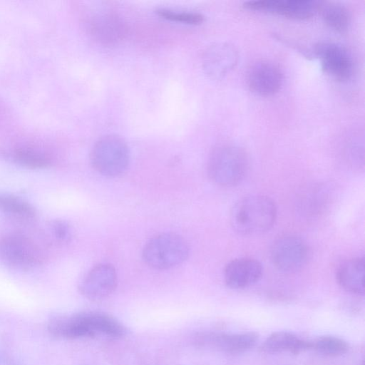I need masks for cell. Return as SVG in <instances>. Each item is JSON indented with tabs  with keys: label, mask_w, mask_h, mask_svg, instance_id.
<instances>
[{
	"label": "cell",
	"mask_w": 365,
	"mask_h": 365,
	"mask_svg": "<svg viewBox=\"0 0 365 365\" xmlns=\"http://www.w3.org/2000/svg\"><path fill=\"white\" fill-rule=\"evenodd\" d=\"M51 227L53 236L57 240L61 242L69 241L71 237V230L66 221L55 220L52 221Z\"/></svg>",
	"instance_id": "obj_23"
},
{
	"label": "cell",
	"mask_w": 365,
	"mask_h": 365,
	"mask_svg": "<svg viewBox=\"0 0 365 365\" xmlns=\"http://www.w3.org/2000/svg\"><path fill=\"white\" fill-rule=\"evenodd\" d=\"M0 210L24 218H31L36 215L35 208L27 201L16 196L3 193H0Z\"/></svg>",
	"instance_id": "obj_20"
},
{
	"label": "cell",
	"mask_w": 365,
	"mask_h": 365,
	"mask_svg": "<svg viewBox=\"0 0 365 365\" xmlns=\"http://www.w3.org/2000/svg\"><path fill=\"white\" fill-rule=\"evenodd\" d=\"M312 51L320 60L324 72L332 78L338 81H346L352 76L353 61L349 53L342 46L322 41L315 44Z\"/></svg>",
	"instance_id": "obj_7"
},
{
	"label": "cell",
	"mask_w": 365,
	"mask_h": 365,
	"mask_svg": "<svg viewBox=\"0 0 365 365\" xmlns=\"http://www.w3.org/2000/svg\"><path fill=\"white\" fill-rule=\"evenodd\" d=\"M9 158L21 166L32 169L45 168L51 164L50 158L45 155L26 149L16 150Z\"/></svg>",
	"instance_id": "obj_21"
},
{
	"label": "cell",
	"mask_w": 365,
	"mask_h": 365,
	"mask_svg": "<svg viewBox=\"0 0 365 365\" xmlns=\"http://www.w3.org/2000/svg\"><path fill=\"white\" fill-rule=\"evenodd\" d=\"M248 168V156L243 148L235 145H222L211 152L207 172L215 184L229 187L243 180Z\"/></svg>",
	"instance_id": "obj_2"
},
{
	"label": "cell",
	"mask_w": 365,
	"mask_h": 365,
	"mask_svg": "<svg viewBox=\"0 0 365 365\" xmlns=\"http://www.w3.org/2000/svg\"><path fill=\"white\" fill-rule=\"evenodd\" d=\"M364 258L354 257L341 263L336 271V280L346 292L363 295L364 293Z\"/></svg>",
	"instance_id": "obj_15"
},
{
	"label": "cell",
	"mask_w": 365,
	"mask_h": 365,
	"mask_svg": "<svg viewBox=\"0 0 365 365\" xmlns=\"http://www.w3.org/2000/svg\"><path fill=\"white\" fill-rule=\"evenodd\" d=\"M185 240L175 233H161L150 239L143 250L145 263L155 269H168L182 264L189 255Z\"/></svg>",
	"instance_id": "obj_3"
},
{
	"label": "cell",
	"mask_w": 365,
	"mask_h": 365,
	"mask_svg": "<svg viewBox=\"0 0 365 365\" xmlns=\"http://www.w3.org/2000/svg\"><path fill=\"white\" fill-rule=\"evenodd\" d=\"M273 264L286 273L296 272L305 264L308 257V247L300 237L284 235L272 244L270 251Z\"/></svg>",
	"instance_id": "obj_6"
},
{
	"label": "cell",
	"mask_w": 365,
	"mask_h": 365,
	"mask_svg": "<svg viewBox=\"0 0 365 365\" xmlns=\"http://www.w3.org/2000/svg\"><path fill=\"white\" fill-rule=\"evenodd\" d=\"M277 217V207L269 197L250 195L240 199L230 212L231 226L242 235H257L272 228Z\"/></svg>",
	"instance_id": "obj_1"
},
{
	"label": "cell",
	"mask_w": 365,
	"mask_h": 365,
	"mask_svg": "<svg viewBox=\"0 0 365 365\" xmlns=\"http://www.w3.org/2000/svg\"><path fill=\"white\" fill-rule=\"evenodd\" d=\"M93 168L107 177L118 176L127 170L130 163V150L123 139L115 135L100 138L91 153Z\"/></svg>",
	"instance_id": "obj_4"
},
{
	"label": "cell",
	"mask_w": 365,
	"mask_h": 365,
	"mask_svg": "<svg viewBox=\"0 0 365 365\" xmlns=\"http://www.w3.org/2000/svg\"><path fill=\"white\" fill-rule=\"evenodd\" d=\"M246 81L252 93L261 96H269L279 91L283 74L275 63L261 60L250 66L247 72Z\"/></svg>",
	"instance_id": "obj_10"
},
{
	"label": "cell",
	"mask_w": 365,
	"mask_h": 365,
	"mask_svg": "<svg viewBox=\"0 0 365 365\" xmlns=\"http://www.w3.org/2000/svg\"><path fill=\"white\" fill-rule=\"evenodd\" d=\"M90 29L95 39L106 45L121 41L126 32L123 21L116 14L110 12L100 13L93 16Z\"/></svg>",
	"instance_id": "obj_14"
},
{
	"label": "cell",
	"mask_w": 365,
	"mask_h": 365,
	"mask_svg": "<svg viewBox=\"0 0 365 365\" xmlns=\"http://www.w3.org/2000/svg\"><path fill=\"white\" fill-rule=\"evenodd\" d=\"M258 336L254 332L227 334L216 331L201 332L195 337L196 344L202 348L237 354L252 349Z\"/></svg>",
	"instance_id": "obj_8"
},
{
	"label": "cell",
	"mask_w": 365,
	"mask_h": 365,
	"mask_svg": "<svg viewBox=\"0 0 365 365\" xmlns=\"http://www.w3.org/2000/svg\"><path fill=\"white\" fill-rule=\"evenodd\" d=\"M42 255L38 248L26 237L18 234H0V262L20 270L39 265Z\"/></svg>",
	"instance_id": "obj_5"
},
{
	"label": "cell",
	"mask_w": 365,
	"mask_h": 365,
	"mask_svg": "<svg viewBox=\"0 0 365 365\" xmlns=\"http://www.w3.org/2000/svg\"><path fill=\"white\" fill-rule=\"evenodd\" d=\"M157 14L162 18L175 22L197 25L202 23L205 17L197 12L181 11L169 9H159Z\"/></svg>",
	"instance_id": "obj_22"
},
{
	"label": "cell",
	"mask_w": 365,
	"mask_h": 365,
	"mask_svg": "<svg viewBox=\"0 0 365 365\" xmlns=\"http://www.w3.org/2000/svg\"><path fill=\"white\" fill-rule=\"evenodd\" d=\"M261 351L267 354L289 352L294 354L311 350V341H306L288 331H276L262 344Z\"/></svg>",
	"instance_id": "obj_16"
},
{
	"label": "cell",
	"mask_w": 365,
	"mask_h": 365,
	"mask_svg": "<svg viewBox=\"0 0 365 365\" xmlns=\"http://www.w3.org/2000/svg\"><path fill=\"white\" fill-rule=\"evenodd\" d=\"M82 319L91 336L102 334L112 337L123 336L126 334V329L112 317L96 312L81 313Z\"/></svg>",
	"instance_id": "obj_17"
},
{
	"label": "cell",
	"mask_w": 365,
	"mask_h": 365,
	"mask_svg": "<svg viewBox=\"0 0 365 365\" xmlns=\"http://www.w3.org/2000/svg\"><path fill=\"white\" fill-rule=\"evenodd\" d=\"M348 343L334 336H322L311 341V350L328 356H338L349 351Z\"/></svg>",
	"instance_id": "obj_19"
},
{
	"label": "cell",
	"mask_w": 365,
	"mask_h": 365,
	"mask_svg": "<svg viewBox=\"0 0 365 365\" xmlns=\"http://www.w3.org/2000/svg\"><path fill=\"white\" fill-rule=\"evenodd\" d=\"M317 11L324 21L332 29L338 32L346 31L351 22L348 9L339 3L319 1Z\"/></svg>",
	"instance_id": "obj_18"
},
{
	"label": "cell",
	"mask_w": 365,
	"mask_h": 365,
	"mask_svg": "<svg viewBox=\"0 0 365 365\" xmlns=\"http://www.w3.org/2000/svg\"><path fill=\"white\" fill-rule=\"evenodd\" d=\"M237 52L228 43H217L210 46L205 52L203 67L213 78H220L229 73L237 61Z\"/></svg>",
	"instance_id": "obj_13"
},
{
	"label": "cell",
	"mask_w": 365,
	"mask_h": 365,
	"mask_svg": "<svg viewBox=\"0 0 365 365\" xmlns=\"http://www.w3.org/2000/svg\"><path fill=\"white\" fill-rule=\"evenodd\" d=\"M319 1L307 0H260L244 3V8L274 14L295 20L311 18L317 11Z\"/></svg>",
	"instance_id": "obj_11"
},
{
	"label": "cell",
	"mask_w": 365,
	"mask_h": 365,
	"mask_svg": "<svg viewBox=\"0 0 365 365\" xmlns=\"http://www.w3.org/2000/svg\"><path fill=\"white\" fill-rule=\"evenodd\" d=\"M118 277L115 267L108 263L94 266L78 285L81 294L92 301H100L110 296L115 289Z\"/></svg>",
	"instance_id": "obj_9"
},
{
	"label": "cell",
	"mask_w": 365,
	"mask_h": 365,
	"mask_svg": "<svg viewBox=\"0 0 365 365\" xmlns=\"http://www.w3.org/2000/svg\"><path fill=\"white\" fill-rule=\"evenodd\" d=\"M263 268L261 263L250 257H241L229 262L224 269L227 287L234 289L248 287L259 280Z\"/></svg>",
	"instance_id": "obj_12"
}]
</instances>
